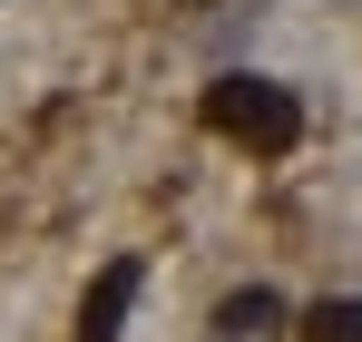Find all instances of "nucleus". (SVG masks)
Here are the masks:
<instances>
[{"instance_id":"4","label":"nucleus","mask_w":362,"mask_h":342,"mask_svg":"<svg viewBox=\"0 0 362 342\" xmlns=\"http://www.w3.org/2000/svg\"><path fill=\"white\" fill-rule=\"evenodd\" d=\"M294 333H303V342H362V293H323Z\"/></svg>"},{"instance_id":"1","label":"nucleus","mask_w":362,"mask_h":342,"mask_svg":"<svg viewBox=\"0 0 362 342\" xmlns=\"http://www.w3.org/2000/svg\"><path fill=\"white\" fill-rule=\"evenodd\" d=\"M206 127H216V137H235V147H255V157H284V147L303 137V98L284 88V78L226 69V78L206 88Z\"/></svg>"},{"instance_id":"3","label":"nucleus","mask_w":362,"mask_h":342,"mask_svg":"<svg viewBox=\"0 0 362 342\" xmlns=\"http://www.w3.org/2000/svg\"><path fill=\"white\" fill-rule=\"evenodd\" d=\"M274 333H284V293H264V284H235L206 323V342H274Z\"/></svg>"},{"instance_id":"2","label":"nucleus","mask_w":362,"mask_h":342,"mask_svg":"<svg viewBox=\"0 0 362 342\" xmlns=\"http://www.w3.org/2000/svg\"><path fill=\"white\" fill-rule=\"evenodd\" d=\"M127 303H137V264H98V284L78 293V342H118L127 333Z\"/></svg>"},{"instance_id":"5","label":"nucleus","mask_w":362,"mask_h":342,"mask_svg":"<svg viewBox=\"0 0 362 342\" xmlns=\"http://www.w3.org/2000/svg\"><path fill=\"white\" fill-rule=\"evenodd\" d=\"M196 10H206V0H196Z\"/></svg>"}]
</instances>
